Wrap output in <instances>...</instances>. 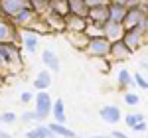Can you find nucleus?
<instances>
[{
  "label": "nucleus",
  "instance_id": "1",
  "mask_svg": "<svg viewBox=\"0 0 148 138\" xmlns=\"http://www.w3.org/2000/svg\"><path fill=\"white\" fill-rule=\"evenodd\" d=\"M85 53L93 59L109 57V53H111V42L105 36H93V38H89V44L85 47Z\"/></svg>",
  "mask_w": 148,
  "mask_h": 138
},
{
  "label": "nucleus",
  "instance_id": "2",
  "mask_svg": "<svg viewBox=\"0 0 148 138\" xmlns=\"http://www.w3.org/2000/svg\"><path fill=\"white\" fill-rule=\"evenodd\" d=\"M146 26H148L146 14L140 10V6H128L126 16H125V20H123V28H125V30L134 28V30L144 32V28H146Z\"/></svg>",
  "mask_w": 148,
  "mask_h": 138
},
{
  "label": "nucleus",
  "instance_id": "3",
  "mask_svg": "<svg viewBox=\"0 0 148 138\" xmlns=\"http://www.w3.org/2000/svg\"><path fill=\"white\" fill-rule=\"evenodd\" d=\"M28 8H32V0H0V14L8 20Z\"/></svg>",
  "mask_w": 148,
  "mask_h": 138
},
{
  "label": "nucleus",
  "instance_id": "4",
  "mask_svg": "<svg viewBox=\"0 0 148 138\" xmlns=\"http://www.w3.org/2000/svg\"><path fill=\"white\" fill-rule=\"evenodd\" d=\"M34 103H36V109H34L36 120H46L47 116H51V103H53V99L49 97L47 91L38 93L34 97Z\"/></svg>",
  "mask_w": 148,
  "mask_h": 138
},
{
  "label": "nucleus",
  "instance_id": "5",
  "mask_svg": "<svg viewBox=\"0 0 148 138\" xmlns=\"http://www.w3.org/2000/svg\"><path fill=\"white\" fill-rule=\"evenodd\" d=\"M0 57L4 67H14V65H22V59H20V49L14 46V44H2L0 46Z\"/></svg>",
  "mask_w": 148,
  "mask_h": 138
},
{
  "label": "nucleus",
  "instance_id": "6",
  "mask_svg": "<svg viewBox=\"0 0 148 138\" xmlns=\"http://www.w3.org/2000/svg\"><path fill=\"white\" fill-rule=\"evenodd\" d=\"M40 14L34 10V8H28V10H24V12H20L18 16H14L12 18V26L14 28H22V30H30V26L36 22V18H38Z\"/></svg>",
  "mask_w": 148,
  "mask_h": 138
},
{
  "label": "nucleus",
  "instance_id": "7",
  "mask_svg": "<svg viewBox=\"0 0 148 138\" xmlns=\"http://www.w3.org/2000/svg\"><path fill=\"white\" fill-rule=\"evenodd\" d=\"M107 22H109V4L89 8V12H87V24H95V26L101 28L103 24H107Z\"/></svg>",
  "mask_w": 148,
  "mask_h": 138
},
{
  "label": "nucleus",
  "instance_id": "8",
  "mask_svg": "<svg viewBox=\"0 0 148 138\" xmlns=\"http://www.w3.org/2000/svg\"><path fill=\"white\" fill-rule=\"evenodd\" d=\"M18 36H20L18 28H14L12 22L0 18V46H2V44H14V40H16Z\"/></svg>",
  "mask_w": 148,
  "mask_h": 138
},
{
  "label": "nucleus",
  "instance_id": "9",
  "mask_svg": "<svg viewBox=\"0 0 148 138\" xmlns=\"http://www.w3.org/2000/svg\"><path fill=\"white\" fill-rule=\"evenodd\" d=\"M63 22H65V30L67 32H73V34H85V30H87V18H81V16H73V14H67L65 18H63Z\"/></svg>",
  "mask_w": 148,
  "mask_h": 138
},
{
  "label": "nucleus",
  "instance_id": "10",
  "mask_svg": "<svg viewBox=\"0 0 148 138\" xmlns=\"http://www.w3.org/2000/svg\"><path fill=\"white\" fill-rule=\"evenodd\" d=\"M103 34L111 44L113 42H119V40H123V34H125V28H123V24H114V22H107L101 26Z\"/></svg>",
  "mask_w": 148,
  "mask_h": 138
},
{
  "label": "nucleus",
  "instance_id": "11",
  "mask_svg": "<svg viewBox=\"0 0 148 138\" xmlns=\"http://www.w3.org/2000/svg\"><path fill=\"white\" fill-rule=\"evenodd\" d=\"M123 44H125L130 51L138 49V47L142 46V32H140V30H134V28L125 30V34H123Z\"/></svg>",
  "mask_w": 148,
  "mask_h": 138
},
{
  "label": "nucleus",
  "instance_id": "12",
  "mask_svg": "<svg viewBox=\"0 0 148 138\" xmlns=\"http://www.w3.org/2000/svg\"><path fill=\"white\" fill-rule=\"evenodd\" d=\"M99 116L103 118V122H107V124H116L123 115H121V109L116 105H105L99 111Z\"/></svg>",
  "mask_w": 148,
  "mask_h": 138
},
{
  "label": "nucleus",
  "instance_id": "13",
  "mask_svg": "<svg viewBox=\"0 0 148 138\" xmlns=\"http://www.w3.org/2000/svg\"><path fill=\"white\" fill-rule=\"evenodd\" d=\"M20 38H22V44H24V49L28 53H34L38 49V42H40V34H36L32 30H22L20 32Z\"/></svg>",
  "mask_w": 148,
  "mask_h": 138
},
{
  "label": "nucleus",
  "instance_id": "14",
  "mask_svg": "<svg viewBox=\"0 0 148 138\" xmlns=\"http://www.w3.org/2000/svg\"><path fill=\"white\" fill-rule=\"evenodd\" d=\"M126 10H128V6H125V4L109 2V22L123 24V20H125V16H126Z\"/></svg>",
  "mask_w": 148,
  "mask_h": 138
},
{
  "label": "nucleus",
  "instance_id": "15",
  "mask_svg": "<svg viewBox=\"0 0 148 138\" xmlns=\"http://www.w3.org/2000/svg\"><path fill=\"white\" fill-rule=\"evenodd\" d=\"M42 61H44V65H46V69L49 73H51V71H59V67H61L57 53L51 51V49H44V51H42Z\"/></svg>",
  "mask_w": 148,
  "mask_h": 138
},
{
  "label": "nucleus",
  "instance_id": "16",
  "mask_svg": "<svg viewBox=\"0 0 148 138\" xmlns=\"http://www.w3.org/2000/svg\"><path fill=\"white\" fill-rule=\"evenodd\" d=\"M130 53H132V51L123 44V40H119V42H113V44H111V53H109V55H111L114 61H121V59L128 57Z\"/></svg>",
  "mask_w": 148,
  "mask_h": 138
},
{
  "label": "nucleus",
  "instance_id": "17",
  "mask_svg": "<svg viewBox=\"0 0 148 138\" xmlns=\"http://www.w3.org/2000/svg\"><path fill=\"white\" fill-rule=\"evenodd\" d=\"M51 116H53V122H57V124H65L67 116H65V105H63L61 99H56V101L51 103Z\"/></svg>",
  "mask_w": 148,
  "mask_h": 138
},
{
  "label": "nucleus",
  "instance_id": "18",
  "mask_svg": "<svg viewBox=\"0 0 148 138\" xmlns=\"http://www.w3.org/2000/svg\"><path fill=\"white\" fill-rule=\"evenodd\" d=\"M51 85V73L47 71V69H42L38 75H36L34 79V87L38 89V93L40 91H47V87Z\"/></svg>",
  "mask_w": 148,
  "mask_h": 138
},
{
  "label": "nucleus",
  "instance_id": "19",
  "mask_svg": "<svg viewBox=\"0 0 148 138\" xmlns=\"http://www.w3.org/2000/svg\"><path fill=\"white\" fill-rule=\"evenodd\" d=\"M47 128L53 132V136L57 138H77V134L71 130V128H67L65 124H57V122H49L47 124Z\"/></svg>",
  "mask_w": 148,
  "mask_h": 138
},
{
  "label": "nucleus",
  "instance_id": "20",
  "mask_svg": "<svg viewBox=\"0 0 148 138\" xmlns=\"http://www.w3.org/2000/svg\"><path fill=\"white\" fill-rule=\"evenodd\" d=\"M67 8H69V14L73 16H81V18H87V4L83 0H67Z\"/></svg>",
  "mask_w": 148,
  "mask_h": 138
},
{
  "label": "nucleus",
  "instance_id": "21",
  "mask_svg": "<svg viewBox=\"0 0 148 138\" xmlns=\"http://www.w3.org/2000/svg\"><path fill=\"white\" fill-rule=\"evenodd\" d=\"M89 38H91V36H87V34H73V32H69L67 42L71 44V46H75L77 49L85 51V47H87V44H89Z\"/></svg>",
  "mask_w": 148,
  "mask_h": 138
},
{
  "label": "nucleus",
  "instance_id": "22",
  "mask_svg": "<svg viewBox=\"0 0 148 138\" xmlns=\"http://www.w3.org/2000/svg\"><path fill=\"white\" fill-rule=\"evenodd\" d=\"M51 136H53V132L47 128V124H40V126L26 132V138H51Z\"/></svg>",
  "mask_w": 148,
  "mask_h": 138
},
{
  "label": "nucleus",
  "instance_id": "23",
  "mask_svg": "<svg viewBox=\"0 0 148 138\" xmlns=\"http://www.w3.org/2000/svg\"><path fill=\"white\" fill-rule=\"evenodd\" d=\"M47 26H49V30H65V22H63V16H57L53 12H49L46 18Z\"/></svg>",
  "mask_w": 148,
  "mask_h": 138
},
{
  "label": "nucleus",
  "instance_id": "24",
  "mask_svg": "<svg viewBox=\"0 0 148 138\" xmlns=\"http://www.w3.org/2000/svg\"><path fill=\"white\" fill-rule=\"evenodd\" d=\"M119 85H121V87H130V85H134L132 75H130L128 69H121V71H119Z\"/></svg>",
  "mask_w": 148,
  "mask_h": 138
},
{
  "label": "nucleus",
  "instance_id": "25",
  "mask_svg": "<svg viewBox=\"0 0 148 138\" xmlns=\"http://www.w3.org/2000/svg\"><path fill=\"white\" fill-rule=\"evenodd\" d=\"M125 122L132 128V126H136L138 122H144V115H140V113H130V115L125 116Z\"/></svg>",
  "mask_w": 148,
  "mask_h": 138
},
{
  "label": "nucleus",
  "instance_id": "26",
  "mask_svg": "<svg viewBox=\"0 0 148 138\" xmlns=\"http://www.w3.org/2000/svg\"><path fill=\"white\" fill-rule=\"evenodd\" d=\"M16 120H18V116H16V113H12V111H6V113L0 115V124H14Z\"/></svg>",
  "mask_w": 148,
  "mask_h": 138
},
{
  "label": "nucleus",
  "instance_id": "27",
  "mask_svg": "<svg viewBox=\"0 0 148 138\" xmlns=\"http://www.w3.org/2000/svg\"><path fill=\"white\" fill-rule=\"evenodd\" d=\"M132 81H134V85H138L140 89H144V91H148V81L140 75V73H136V75H132Z\"/></svg>",
  "mask_w": 148,
  "mask_h": 138
},
{
  "label": "nucleus",
  "instance_id": "28",
  "mask_svg": "<svg viewBox=\"0 0 148 138\" xmlns=\"http://www.w3.org/2000/svg\"><path fill=\"white\" fill-rule=\"evenodd\" d=\"M125 103L134 107V105L140 103V99H138V95H134V93H125Z\"/></svg>",
  "mask_w": 148,
  "mask_h": 138
},
{
  "label": "nucleus",
  "instance_id": "29",
  "mask_svg": "<svg viewBox=\"0 0 148 138\" xmlns=\"http://www.w3.org/2000/svg\"><path fill=\"white\" fill-rule=\"evenodd\" d=\"M87 4V8H95V6H105L109 4V0H83Z\"/></svg>",
  "mask_w": 148,
  "mask_h": 138
},
{
  "label": "nucleus",
  "instance_id": "30",
  "mask_svg": "<svg viewBox=\"0 0 148 138\" xmlns=\"http://www.w3.org/2000/svg\"><path fill=\"white\" fill-rule=\"evenodd\" d=\"M30 120H36L34 111H26V113L22 115V122H30Z\"/></svg>",
  "mask_w": 148,
  "mask_h": 138
},
{
  "label": "nucleus",
  "instance_id": "31",
  "mask_svg": "<svg viewBox=\"0 0 148 138\" xmlns=\"http://www.w3.org/2000/svg\"><path fill=\"white\" fill-rule=\"evenodd\" d=\"M20 101H22V103H30V101H34V95L30 91H24L22 95H20Z\"/></svg>",
  "mask_w": 148,
  "mask_h": 138
},
{
  "label": "nucleus",
  "instance_id": "32",
  "mask_svg": "<svg viewBox=\"0 0 148 138\" xmlns=\"http://www.w3.org/2000/svg\"><path fill=\"white\" fill-rule=\"evenodd\" d=\"M146 128H148L146 122H138L136 126H132V130H136V132H146Z\"/></svg>",
  "mask_w": 148,
  "mask_h": 138
},
{
  "label": "nucleus",
  "instance_id": "33",
  "mask_svg": "<svg viewBox=\"0 0 148 138\" xmlns=\"http://www.w3.org/2000/svg\"><path fill=\"white\" fill-rule=\"evenodd\" d=\"M111 138H128V136H126V134H123L121 130H113V132H111Z\"/></svg>",
  "mask_w": 148,
  "mask_h": 138
},
{
  "label": "nucleus",
  "instance_id": "34",
  "mask_svg": "<svg viewBox=\"0 0 148 138\" xmlns=\"http://www.w3.org/2000/svg\"><path fill=\"white\" fill-rule=\"evenodd\" d=\"M111 2H116V4H132V2H134V0H111Z\"/></svg>",
  "mask_w": 148,
  "mask_h": 138
},
{
  "label": "nucleus",
  "instance_id": "35",
  "mask_svg": "<svg viewBox=\"0 0 148 138\" xmlns=\"http://www.w3.org/2000/svg\"><path fill=\"white\" fill-rule=\"evenodd\" d=\"M0 138H12V136L6 132V130H2V128H0Z\"/></svg>",
  "mask_w": 148,
  "mask_h": 138
},
{
  "label": "nucleus",
  "instance_id": "36",
  "mask_svg": "<svg viewBox=\"0 0 148 138\" xmlns=\"http://www.w3.org/2000/svg\"><path fill=\"white\" fill-rule=\"evenodd\" d=\"M0 67H2V69H6V67H4V63H2V57H0Z\"/></svg>",
  "mask_w": 148,
  "mask_h": 138
},
{
  "label": "nucleus",
  "instance_id": "37",
  "mask_svg": "<svg viewBox=\"0 0 148 138\" xmlns=\"http://www.w3.org/2000/svg\"><path fill=\"white\" fill-rule=\"evenodd\" d=\"M91 138H111V136H91Z\"/></svg>",
  "mask_w": 148,
  "mask_h": 138
},
{
  "label": "nucleus",
  "instance_id": "38",
  "mask_svg": "<svg viewBox=\"0 0 148 138\" xmlns=\"http://www.w3.org/2000/svg\"><path fill=\"white\" fill-rule=\"evenodd\" d=\"M51 138H57V136H51Z\"/></svg>",
  "mask_w": 148,
  "mask_h": 138
},
{
  "label": "nucleus",
  "instance_id": "39",
  "mask_svg": "<svg viewBox=\"0 0 148 138\" xmlns=\"http://www.w3.org/2000/svg\"><path fill=\"white\" fill-rule=\"evenodd\" d=\"M146 20H148V16H146Z\"/></svg>",
  "mask_w": 148,
  "mask_h": 138
},
{
  "label": "nucleus",
  "instance_id": "40",
  "mask_svg": "<svg viewBox=\"0 0 148 138\" xmlns=\"http://www.w3.org/2000/svg\"><path fill=\"white\" fill-rule=\"evenodd\" d=\"M109 2H111V0H109Z\"/></svg>",
  "mask_w": 148,
  "mask_h": 138
}]
</instances>
